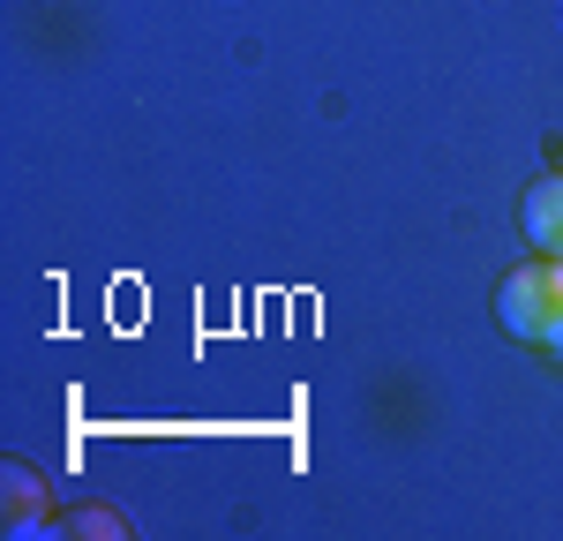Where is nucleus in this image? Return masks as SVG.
Returning a JSON list of instances; mask_svg holds the SVG:
<instances>
[{"label":"nucleus","mask_w":563,"mask_h":541,"mask_svg":"<svg viewBox=\"0 0 563 541\" xmlns=\"http://www.w3.org/2000/svg\"><path fill=\"white\" fill-rule=\"evenodd\" d=\"M496 316H504V331L526 339V346H549V331L563 323V256H541V264H526L504 278V294H496Z\"/></svg>","instance_id":"1"},{"label":"nucleus","mask_w":563,"mask_h":541,"mask_svg":"<svg viewBox=\"0 0 563 541\" xmlns=\"http://www.w3.org/2000/svg\"><path fill=\"white\" fill-rule=\"evenodd\" d=\"M519 233L533 241V256H563V174H541L519 203Z\"/></svg>","instance_id":"2"}]
</instances>
